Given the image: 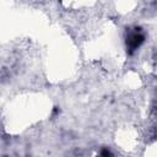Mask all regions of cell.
Here are the masks:
<instances>
[{
	"label": "cell",
	"mask_w": 157,
	"mask_h": 157,
	"mask_svg": "<svg viewBox=\"0 0 157 157\" xmlns=\"http://www.w3.org/2000/svg\"><path fill=\"white\" fill-rule=\"evenodd\" d=\"M144 42V36L141 33H132L129 36L128 40H126V44L129 47L130 50H135L137 47H140V44Z\"/></svg>",
	"instance_id": "obj_1"
},
{
	"label": "cell",
	"mask_w": 157,
	"mask_h": 157,
	"mask_svg": "<svg viewBox=\"0 0 157 157\" xmlns=\"http://www.w3.org/2000/svg\"><path fill=\"white\" fill-rule=\"evenodd\" d=\"M102 155H103V156H108V155H110V152L107 151V150H104V151H102Z\"/></svg>",
	"instance_id": "obj_2"
}]
</instances>
